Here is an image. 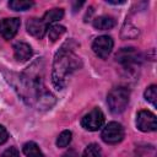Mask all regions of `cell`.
Returning <instances> with one entry per match:
<instances>
[{
	"label": "cell",
	"mask_w": 157,
	"mask_h": 157,
	"mask_svg": "<svg viewBox=\"0 0 157 157\" xmlns=\"http://www.w3.org/2000/svg\"><path fill=\"white\" fill-rule=\"evenodd\" d=\"M70 43L71 42H66L54 56L52 81L58 90H61L65 86L67 77L82 65L81 59L74 53Z\"/></svg>",
	"instance_id": "cell-1"
},
{
	"label": "cell",
	"mask_w": 157,
	"mask_h": 157,
	"mask_svg": "<svg viewBox=\"0 0 157 157\" xmlns=\"http://www.w3.org/2000/svg\"><path fill=\"white\" fill-rule=\"evenodd\" d=\"M130 91L125 87H117L113 88L107 97L108 108L113 114H120L125 110L129 104Z\"/></svg>",
	"instance_id": "cell-2"
},
{
	"label": "cell",
	"mask_w": 157,
	"mask_h": 157,
	"mask_svg": "<svg viewBox=\"0 0 157 157\" xmlns=\"http://www.w3.org/2000/svg\"><path fill=\"white\" fill-rule=\"evenodd\" d=\"M123 139H124V128L121 124L117 121L108 123L102 130V140L105 144L114 145L120 142Z\"/></svg>",
	"instance_id": "cell-3"
},
{
	"label": "cell",
	"mask_w": 157,
	"mask_h": 157,
	"mask_svg": "<svg viewBox=\"0 0 157 157\" xmlns=\"http://www.w3.org/2000/svg\"><path fill=\"white\" fill-rule=\"evenodd\" d=\"M103 124H104V115L102 110L98 108H93L81 119L82 128L88 131H97L103 126Z\"/></svg>",
	"instance_id": "cell-4"
},
{
	"label": "cell",
	"mask_w": 157,
	"mask_h": 157,
	"mask_svg": "<svg viewBox=\"0 0 157 157\" xmlns=\"http://www.w3.org/2000/svg\"><path fill=\"white\" fill-rule=\"evenodd\" d=\"M117 61L123 64L125 67H132L140 64L141 61V55L135 48H121L117 55Z\"/></svg>",
	"instance_id": "cell-5"
},
{
	"label": "cell",
	"mask_w": 157,
	"mask_h": 157,
	"mask_svg": "<svg viewBox=\"0 0 157 157\" xmlns=\"http://www.w3.org/2000/svg\"><path fill=\"white\" fill-rule=\"evenodd\" d=\"M136 126L139 130H141L144 132L156 131V129H157L156 115L148 110H140L136 115Z\"/></svg>",
	"instance_id": "cell-6"
},
{
	"label": "cell",
	"mask_w": 157,
	"mask_h": 157,
	"mask_svg": "<svg viewBox=\"0 0 157 157\" xmlns=\"http://www.w3.org/2000/svg\"><path fill=\"white\" fill-rule=\"evenodd\" d=\"M113 45H114V42L112 39V37L109 36H99L97 37L93 43H92V49L94 52V54L102 59H105L112 49H113Z\"/></svg>",
	"instance_id": "cell-7"
},
{
	"label": "cell",
	"mask_w": 157,
	"mask_h": 157,
	"mask_svg": "<svg viewBox=\"0 0 157 157\" xmlns=\"http://www.w3.org/2000/svg\"><path fill=\"white\" fill-rule=\"evenodd\" d=\"M21 21L17 17L13 18H4L0 21V34L5 39H11L15 37L20 28Z\"/></svg>",
	"instance_id": "cell-8"
},
{
	"label": "cell",
	"mask_w": 157,
	"mask_h": 157,
	"mask_svg": "<svg viewBox=\"0 0 157 157\" xmlns=\"http://www.w3.org/2000/svg\"><path fill=\"white\" fill-rule=\"evenodd\" d=\"M27 32L36 37V38H42L45 33V29H47V25L43 22L42 18H37V17H32L27 21Z\"/></svg>",
	"instance_id": "cell-9"
},
{
	"label": "cell",
	"mask_w": 157,
	"mask_h": 157,
	"mask_svg": "<svg viewBox=\"0 0 157 157\" xmlns=\"http://www.w3.org/2000/svg\"><path fill=\"white\" fill-rule=\"evenodd\" d=\"M13 53H15V58L18 61H27L31 59L33 52L29 44L25 43V42H17L13 44Z\"/></svg>",
	"instance_id": "cell-10"
},
{
	"label": "cell",
	"mask_w": 157,
	"mask_h": 157,
	"mask_svg": "<svg viewBox=\"0 0 157 157\" xmlns=\"http://www.w3.org/2000/svg\"><path fill=\"white\" fill-rule=\"evenodd\" d=\"M115 26V20L110 16H99L93 20V27L99 31L110 29Z\"/></svg>",
	"instance_id": "cell-11"
},
{
	"label": "cell",
	"mask_w": 157,
	"mask_h": 157,
	"mask_svg": "<svg viewBox=\"0 0 157 157\" xmlns=\"http://www.w3.org/2000/svg\"><path fill=\"white\" fill-rule=\"evenodd\" d=\"M63 16H64V10L63 9H52V10H48L43 15L42 20L45 25H52L53 22L59 21L60 18H63Z\"/></svg>",
	"instance_id": "cell-12"
},
{
	"label": "cell",
	"mask_w": 157,
	"mask_h": 157,
	"mask_svg": "<svg viewBox=\"0 0 157 157\" xmlns=\"http://www.w3.org/2000/svg\"><path fill=\"white\" fill-rule=\"evenodd\" d=\"M23 153L27 156V157H44L40 148L38 147V145L33 141H29V142H26L23 145Z\"/></svg>",
	"instance_id": "cell-13"
},
{
	"label": "cell",
	"mask_w": 157,
	"mask_h": 157,
	"mask_svg": "<svg viewBox=\"0 0 157 157\" xmlns=\"http://www.w3.org/2000/svg\"><path fill=\"white\" fill-rule=\"evenodd\" d=\"M65 27L61 25H52L48 29V37L50 42H56L64 33H65Z\"/></svg>",
	"instance_id": "cell-14"
},
{
	"label": "cell",
	"mask_w": 157,
	"mask_h": 157,
	"mask_svg": "<svg viewBox=\"0 0 157 157\" xmlns=\"http://www.w3.org/2000/svg\"><path fill=\"white\" fill-rule=\"evenodd\" d=\"M33 6V1L26 0H11L9 1V7L13 11H25Z\"/></svg>",
	"instance_id": "cell-15"
},
{
	"label": "cell",
	"mask_w": 157,
	"mask_h": 157,
	"mask_svg": "<svg viewBox=\"0 0 157 157\" xmlns=\"http://www.w3.org/2000/svg\"><path fill=\"white\" fill-rule=\"evenodd\" d=\"M71 137H72L71 131L70 130H64L63 132H60V135L56 139V146L58 147H66L71 142Z\"/></svg>",
	"instance_id": "cell-16"
},
{
	"label": "cell",
	"mask_w": 157,
	"mask_h": 157,
	"mask_svg": "<svg viewBox=\"0 0 157 157\" xmlns=\"http://www.w3.org/2000/svg\"><path fill=\"white\" fill-rule=\"evenodd\" d=\"M145 99L150 102L153 107H156V101H157V86L151 85L146 88L145 91Z\"/></svg>",
	"instance_id": "cell-17"
},
{
	"label": "cell",
	"mask_w": 157,
	"mask_h": 157,
	"mask_svg": "<svg viewBox=\"0 0 157 157\" xmlns=\"http://www.w3.org/2000/svg\"><path fill=\"white\" fill-rule=\"evenodd\" d=\"M137 34H139V29L136 28V27H134V26H131V25H125L124 27H123V29H121V37L123 38H135V37H137Z\"/></svg>",
	"instance_id": "cell-18"
},
{
	"label": "cell",
	"mask_w": 157,
	"mask_h": 157,
	"mask_svg": "<svg viewBox=\"0 0 157 157\" xmlns=\"http://www.w3.org/2000/svg\"><path fill=\"white\" fill-rule=\"evenodd\" d=\"M82 157H101V150H99V146L96 145V144H91V145H88V146L85 148Z\"/></svg>",
	"instance_id": "cell-19"
},
{
	"label": "cell",
	"mask_w": 157,
	"mask_h": 157,
	"mask_svg": "<svg viewBox=\"0 0 157 157\" xmlns=\"http://www.w3.org/2000/svg\"><path fill=\"white\" fill-rule=\"evenodd\" d=\"M2 157H20V153L15 147H10L2 153Z\"/></svg>",
	"instance_id": "cell-20"
},
{
	"label": "cell",
	"mask_w": 157,
	"mask_h": 157,
	"mask_svg": "<svg viewBox=\"0 0 157 157\" xmlns=\"http://www.w3.org/2000/svg\"><path fill=\"white\" fill-rule=\"evenodd\" d=\"M7 139H9V132H7V130H6L2 125H0V145L4 144V142H6Z\"/></svg>",
	"instance_id": "cell-21"
},
{
	"label": "cell",
	"mask_w": 157,
	"mask_h": 157,
	"mask_svg": "<svg viewBox=\"0 0 157 157\" xmlns=\"http://www.w3.org/2000/svg\"><path fill=\"white\" fill-rule=\"evenodd\" d=\"M63 157H78V155H77V152L75 150H69L67 152L64 153Z\"/></svg>",
	"instance_id": "cell-22"
}]
</instances>
